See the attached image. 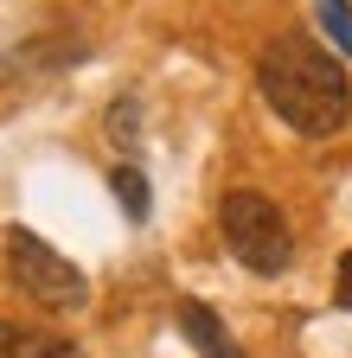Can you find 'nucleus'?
I'll list each match as a JSON object with an SVG mask.
<instances>
[{
	"instance_id": "4",
	"label": "nucleus",
	"mask_w": 352,
	"mask_h": 358,
	"mask_svg": "<svg viewBox=\"0 0 352 358\" xmlns=\"http://www.w3.org/2000/svg\"><path fill=\"white\" fill-rule=\"evenodd\" d=\"M180 333H186L205 358H244V345L225 333V320H218L205 301H180Z\"/></svg>"
},
{
	"instance_id": "6",
	"label": "nucleus",
	"mask_w": 352,
	"mask_h": 358,
	"mask_svg": "<svg viewBox=\"0 0 352 358\" xmlns=\"http://www.w3.org/2000/svg\"><path fill=\"white\" fill-rule=\"evenodd\" d=\"M109 186H115V205L135 217V224L154 211V192H148V173H141V166H128V160H122V166L109 173Z\"/></svg>"
},
{
	"instance_id": "2",
	"label": "nucleus",
	"mask_w": 352,
	"mask_h": 358,
	"mask_svg": "<svg viewBox=\"0 0 352 358\" xmlns=\"http://www.w3.org/2000/svg\"><path fill=\"white\" fill-rule=\"evenodd\" d=\"M218 231H225V250L256 268V275H282V268L295 262V231L276 199L262 192H225V205H218Z\"/></svg>"
},
{
	"instance_id": "5",
	"label": "nucleus",
	"mask_w": 352,
	"mask_h": 358,
	"mask_svg": "<svg viewBox=\"0 0 352 358\" xmlns=\"http://www.w3.org/2000/svg\"><path fill=\"white\" fill-rule=\"evenodd\" d=\"M0 358H83V352L58 333H32V327L0 320Z\"/></svg>"
},
{
	"instance_id": "3",
	"label": "nucleus",
	"mask_w": 352,
	"mask_h": 358,
	"mask_svg": "<svg viewBox=\"0 0 352 358\" xmlns=\"http://www.w3.org/2000/svg\"><path fill=\"white\" fill-rule=\"evenodd\" d=\"M7 275L26 301H38L45 313H77L90 301V282H83V268L71 256H58L45 237L32 231H7Z\"/></svg>"
},
{
	"instance_id": "1",
	"label": "nucleus",
	"mask_w": 352,
	"mask_h": 358,
	"mask_svg": "<svg viewBox=\"0 0 352 358\" xmlns=\"http://www.w3.org/2000/svg\"><path fill=\"white\" fill-rule=\"evenodd\" d=\"M256 90L295 134L307 141H327L346 128L352 115V77L339 71V58H327L314 38L301 32H276L256 52Z\"/></svg>"
},
{
	"instance_id": "8",
	"label": "nucleus",
	"mask_w": 352,
	"mask_h": 358,
	"mask_svg": "<svg viewBox=\"0 0 352 358\" xmlns=\"http://www.w3.org/2000/svg\"><path fill=\"white\" fill-rule=\"evenodd\" d=\"M109 141H115V148H135V141H141V109H135V96L109 103Z\"/></svg>"
},
{
	"instance_id": "7",
	"label": "nucleus",
	"mask_w": 352,
	"mask_h": 358,
	"mask_svg": "<svg viewBox=\"0 0 352 358\" xmlns=\"http://www.w3.org/2000/svg\"><path fill=\"white\" fill-rule=\"evenodd\" d=\"M314 13H321V26L339 52H352V0H314Z\"/></svg>"
},
{
	"instance_id": "9",
	"label": "nucleus",
	"mask_w": 352,
	"mask_h": 358,
	"mask_svg": "<svg viewBox=\"0 0 352 358\" xmlns=\"http://www.w3.org/2000/svg\"><path fill=\"white\" fill-rule=\"evenodd\" d=\"M333 301H339V307L352 313V250L339 256V275H333Z\"/></svg>"
}]
</instances>
